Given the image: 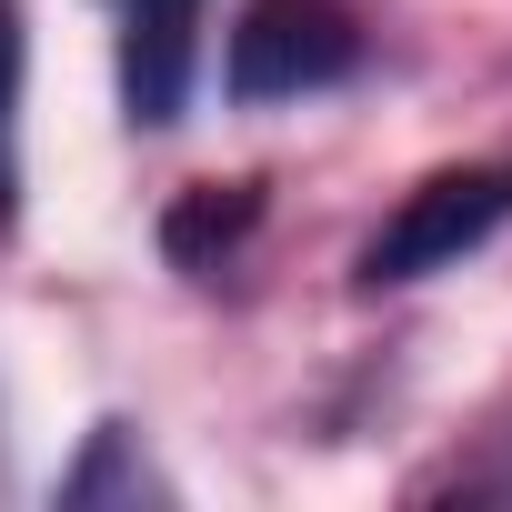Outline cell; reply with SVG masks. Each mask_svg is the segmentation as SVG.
Instances as JSON below:
<instances>
[{
	"label": "cell",
	"mask_w": 512,
	"mask_h": 512,
	"mask_svg": "<svg viewBox=\"0 0 512 512\" xmlns=\"http://www.w3.org/2000/svg\"><path fill=\"white\" fill-rule=\"evenodd\" d=\"M121 21V101L141 131L181 121L191 101V61H201V0H111Z\"/></svg>",
	"instance_id": "3957f363"
},
{
	"label": "cell",
	"mask_w": 512,
	"mask_h": 512,
	"mask_svg": "<svg viewBox=\"0 0 512 512\" xmlns=\"http://www.w3.org/2000/svg\"><path fill=\"white\" fill-rule=\"evenodd\" d=\"M502 221H512V161H452V171L412 181V191L392 201V221L362 241V292L432 282V272L472 262Z\"/></svg>",
	"instance_id": "6da1fadb"
},
{
	"label": "cell",
	"mask_w": 512,
	"mask_h": 512,
	"mask_svg": "<svg viewBox=\"0 0 512 512\" xmlns=\"http://www.w3.org/2000/svg\"><path fill=\"white\" fill-rule=\"evenodd\" d=\"M362 71V21L342 0H241L231 21V101H302V91H332Z\"/></svg>",
	"instance_id": "7a4b0ae2"
},
{
	"label": "cell",
	"mask_w": 512,
	"mask_h": 512,
	"mask_svg": "<svg viewBox=\"0 0 512 512\" xmlns=\"http://www.w3.org/2000/svg\"><path fill=\"white\" fill-rule=\"evenodd\" d=\"M21 71H31L21 0H0V231L21 221Z\"/></svg>",
	"instance_id": "277c9868"
},
{
	"label": "cell",
	"mask_w": 512,
	"mask_h": 512,
	"mask_svg": "<svg viewBox=\"0 0 512 512\" xmlns=\"http://www.w3.org/2000/svg\"><path fill=\"white\" fill-rule=\"evenodd\" d=\"M251 211H262V201H251L241 181H231V201H221V191H201V201H181V211L161 221V241H171V262H211V251H231V241L251 231Z\"/></svg>",
	"instance_id": "5b68a950"
}]
</instances>
